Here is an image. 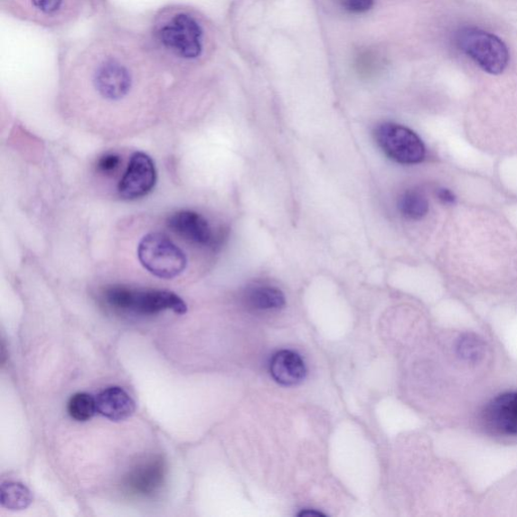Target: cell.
<instances>
[{
  "instance_id": "cell-16",
  "label": "cell",
  "mask_w": 517,
  "mask_h": 517,
  "mask_svg": "<svg viewBox=\"0 0 517 517\" xmlns=\"http://www.w3.org/2000/svg\"><path fill=\"white\" fill-rule=\"evenodd\" d=\"M68 412L76 421H89L98 412L97 400L89 393H76L68 402Z\"/></svg>"
},
{
  "instance_id": "cell-4",
  "label": "cell",
  "mask_w": 517,
  "mask_h": 517,
  "mask_svg": "<svg viewBox=\"0 0 517 517\" xmlns=\"http://www.w3.org/2000/svg\"><path fill=\"white\" fill-rule=\"evenodd\" d=\"M456 45L482 70L499 75L510 63V51L495 34L477 28H464L456 33Z\"/></svg>"
},
{
  "instance_id": "cell-18",
  "label": "cell",
  "mask_w": 517,
  "mask_h": 517,
  "mask_svg": "<svg viewBox=\"0 0 517 517\" xmlns=\"http://www.w3.org/2000/svg\"><path fill=\"white\" fill-rule=\"evenodd\" d=\"M343 11L350 14H361L372 10L375 0H339Z\"/></svg>"
},
{
  "instance_id": "cell-7",
  "label": "cell",
  "mask_w": 517,
  "mask_h": 517,
  "mask_svg": "<svg viewBox=\"0 0 517 517\" xmlns=\"http://www.w3.org/2000/svg\"><path fill=\"white\" fill-rule=\"evenodd\" d=\"M479 421L490 437L517 438V390L504 391L491 399L482 408Z\"/></svg>"
},
{
  "instance_id": "cell-3",
  "label": "cell",
  "mask_w": 517,
  "mask_h": 517,
  "mask_svg": "<svg viewBox=\"0 0 517 517\" xmlns=\"http://www.w3.org/2000/svg\"><path fill=\"white\" fill-rule=\"evenodd\" d=\"M137 258L146 271L161 279H174L187 267L186 254L160 232H151L142 239Z\"/></svg>"
},
{
  "instance_id": "cell-15",
  "label": "cell",
  "mask_w": 517,
  "mask_h": 517,
  "mask_svg": "<svg viewBox=\"0 0 517 517\" xmlns=\"http://www.w3.org/2000/svg\"><path fill=\"white\" fill-rule=\"evenodd\" d=\"M399 209L405 218L418 221L428 214L429 203L424 193L416 189H410L400 196Z\"/></svg>"
},
{
  "instance_id": "cell-14",
  "label": "cell",
  "mask_w": 517,
  "mask_h": 517,
  "mask_svg": "<svg viewBox=\"0 0 517 517\" xmlns=\"http://www.w3.org/2000/svg\"><path fill=\"white\" fill-rule=\"evenodd\" d=\"M0 503L8 511H24L33 503V495L20 482L6 481L0 487Z\"/></svg>"
},
{
  "instance_id": "cell-12",
  "label": "cell",
  "mask_w": 517,
  "mask_h": 517,
  "mask_svg": "<svg viewBox=\"0 0 517 517\" xmlns=\"http://www.w3.org/2000/svg\"><path fill=\"white\" fill-rule=\"evenodd\" d=\"M96 400L98 412L110 421L127 420L136 411V404L131 396L118 386L102 390Z\"/></svg>"
},
{
  "instance_id": "cell-6",
  "label": "cell",
  "mask_w": 517,
  "mask_h": 517,
  "mask_svg": "<svg viewBox=\"0 0 517 517\" xmlns=\"http://www.w3.org/2000/svg\"><path fill=\"white\" fill-rule=\"evenodd\" d=\"M375 139L387 157L403 165H416L426 158V146L410 128L393 123L379 126Z\"/></svg>"
},
{
  "instance_id": "cell-9",
  "label": "cell",
  "mask_w": 517,
  "mask_h": 517,
  "mask_svg": "<svg viewBox=\"0 0 517 517\" xmlns=\"http://www.w3.org/2000/svg\"><path fill=\"white\" fill-rule=\"evenodd\" d=\"M168 228L186 242L203 247H214L221 243V237L214 235L208 221L193 211H180L169 217Z\"/></svg>"
},
{
  "instance_id": "cell-10",
  "label": "cell",
  "mask_w": 517,
  "mask_h": 517,
  "mask_svg": "<svg viewBox=\"0 0 517 517\" xmlns=\"http://www.w3.org/2000/svg\"><path fill=\"white\" fill-rule=\"evenodd\" d=\"M165 464L160 458H152L137 465L125 478L127 494L148 498L157 494L165 482Z\"/></svg>"
},
{
  "instance_id": "cell-19",
  "label": "cell",
  "mask_w": 517,
  "mask_h": 517,
  "mask_svg": "<svg viewBox=\"0 0 517 517\" xmlns=\"http://www.w3.org/2000/svg\"><path fill=\"white\" fill-rule=\"evenodd\" d=\"M437 197L439 201L446 204H453L456 202V195L450 191V189H438Z\"/></svg>"
},
{
  "instance_id": "cell-11",
  "label": "cell",
  "mask_w": 517,
  "mask_h": 517,
  "mask_svg": "<svg viewBox=\"0 0 517 517\" xmlns=\"http://www.w3.org/2000/svg\"><path fill=\"white\" fill-rule=\"evenodd\" d=\"M269 371L274 381L283 386H296L305 381L306 368L297 352L282 350L273 355Z\"/></svg>"
},
{
  "instance_id": "cell-2",
  "label": "cell",
  "mask_w": 517,
  "mask_h": 517,
  "mask_svg": "<svg viewBox=\"0 0 517 517\" xmlns=\"http://www.w3.org/2000/svg\"><path fill=\"white\" fill-rule=\"evenodd\" d=\"M102 301L118 314L151 316L166 310L185 315L187 306L175 293L157 289H135L123 286L108 287L102 292Z\"/></svg>"
},
{
  "instance_id": "cell-20",
  "label": "cell",
  "mask_w": 517,
  "mask_h": 517,
  "mask_svg": "<svg viewBox=\"0 0 517 517\" xmlns=\"http://www.w3.org/2000/svg\"><path fill=\"white\" fill-rule=\"evenodd\" d=\"M298 516L303 517V516H306V517H310V516H314V517H320V516H324L323 513L315 512V511H305V512H301Z\"/></svg>"
},
{
  "instance_id": "cell-17",
  "label": "cell",
  "mask_w": 517,
  "mask_h": 517,
  "mask_svg": "<svg viewBox=\"0 0 517 517\" xmlns=\"http://www.w3.org/2000/svg\"><path fill=\"white\" fill-rule=\"evenodd\" d=\"M120 157L116 153H108L101 156L97 164L98 171L103 175H113L120 166Z\"/></svg>"
},
{
  "instance_id": "cell-1",
  "label": "cell",
  "mask_w": 517,
  "mask_h": 517,
  "mask_svg": "<svg viewBox=\"0 0 517 517\" xmlns=\"http://www.w3.org/2000/svg\"><path fill=\"white\" fill-rule=\"evenodd\" d=\"M150 45L164 68L191 70L208 51V31L192 8H164L152 24Z\"/></svg>"
},
{
  "instance_id": "cell-13",
  "label": "cell",
  "mask_w": 517,
  "mask_h": 517,
  "mask_svg": "<svg viewBox=\"0 0 517 517\" xmlns=\"http://www.w3.org/2000/svg\"><path fill=\"white\" fill-rule=\"evenodd\" d=\"M245 301L249 308L258 312H272L286 306V297L278 288L269 286H256L247 289Z\"/></svg>"
},
{
  "instance_id": "cell-8",
  "label": "cell",
  "mask_w": 517,
  "mask_h": 517,
  "mask_svg": "<svg viewBox=\"0 0 517 517\" xmlns=\"http://www.w3.org/2000/svg\"><path fill=\"white\" fill-rule=\"evenodd\" d=\"M156 183L157 171L151 157L143 152H136L119 181L118 192L123 200L136 201L148 195Z\"/></svg>"
},
{
  "instance_id": "cell-5",
  "label": "cell",
  "mask_w": 517,
  "mask_h": 517,
  "mask_svg": "<svg viewBox=\"0 0 517 517\" xmlns=\"http://www.w3.org/2000/svg\"><path fill=\"white\" fill-rule=\"evenodd\" d=\"M12 14L42 25L64 24L79 15L84 0H3Z\"/></svg>"
}]
</instances>
